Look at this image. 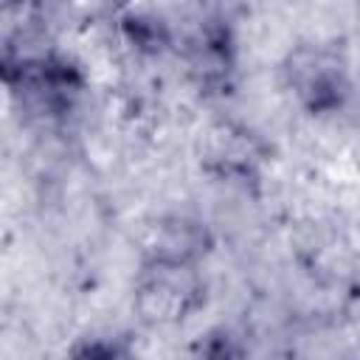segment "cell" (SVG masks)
Listing matches in <instances>:
<instances>
[{
    "label": "cell",
    "instance_id": "cell-1",
    "mask_svg": "<svg viewBox=\"0 0 360 360\" xmlns=\"http://www.w3.org/2000/svg\"><path fill=\"white\" fill-rule=\"evenodd\" d=\"M0 73L8 96L39 121L68 118L87 90L84 68L56 48H17L6 39Z\"/></svg>",
    "mask_w": 360,
    "mask_h": 360
},
{
    "label": "cell",
    "instance_id": "cell-2",
    "mask_svg": "<svg viewBox=\"0 0 360 360\" xmlns=\"http://www.w3.org/2000/svg\"><path fill=\"white\" fill-rule=\"evenodd\" d=\"M281 84L309 118H335L354 98V76L335 42H298L281 59Z\"/></svg>",
    "mask_w": 360,
    "mask_h": 360
},
{
    "label": "cell",
    "instance_id": "cell-3",
    "mask_svg": "<svg viewBox=\"0 0 360 360\" xmlns=\"http://www.w3.org/2000/svg\"><path fill=\"white\" fill-rule=\"evenodd\" d=\"M208 287L194 262H172L143 256L135 284L132 307L149 326H174L205 307Z\"/></svg>",
    "mask_w": 360,
    "mask_h": 360
},
{
    "label": "cell",
    "instance_id": "cell-4",
    "mask_svg": "<svg viewBox=\"0 0 360 360\" xmlns=\"http://www.w3.org/2000/svg\"><path fill=\"white\" fill-rule=\"evenodd\" d=\"M174 48L202 96H228L236 82V37L228 20L202 17L180 28Z\"/></svg>",
    "mask_w": 360,
    "mask_h": 360
},
{
    "label": "cell",
    "instance_id": "cell-5",
    "mask_svg": "<svg viewBox=\"0 0 360 360\" xmlns=\"http://www.w3.org/2000/svg\"><path fill=\"white\" fill-rule=\"evenodd\" d=\"M208 248H211V233L205 222L191 217H166L152 228L143 256L200 264Z\"/></svg>",
    "mask_w": 360,
    "mask_h": 360
},
{
    "label": "cell",
    "instance_id": "cell-6",
    "mask_svg": "<svg viewBox=\"0 0 360 360\" xmlns=\"http://www.w3.org/2000/svg\"><path fill=\"white\" fill-rule=\"evenodd\" d=\"M118 28L138 53H163L174 48V25L160 11L124 8V14L118 17Z\"/></svg>",
    "mask_w": 360,
    "mask_h": 360
},
{
    "label": "cell",
    "instance_id": "cell-7",
    "mask_svg": "<svg viewBox=\"0 0 360 360\" xmlns=\"http://www.w3.org/2000/svg\"><path fill=\"white\" fill-rule=\"evenodd\" d=\"M68 360H135L132 349L112 335H90L70 346Z\"/></svg>",
    "mask_w": 360,
    "mask_h": 360
},
{
    "label": "cell",
    "instance_id": "cell-8",
    "mask_svg": "<svg viewBox=\"0 0 360 360\" xmlns=\"http://www.w3.org/2000/svg\"><path fill=\"white\" fill-rule=\"evenodd\" d=\"M236 354H239L236 340H233L225 329H219V332H208V335L200 340V354H197V360H233Z\"/></svg>",
    "mask_w": 360,
    "mask_h": 360
}]
</instances>
